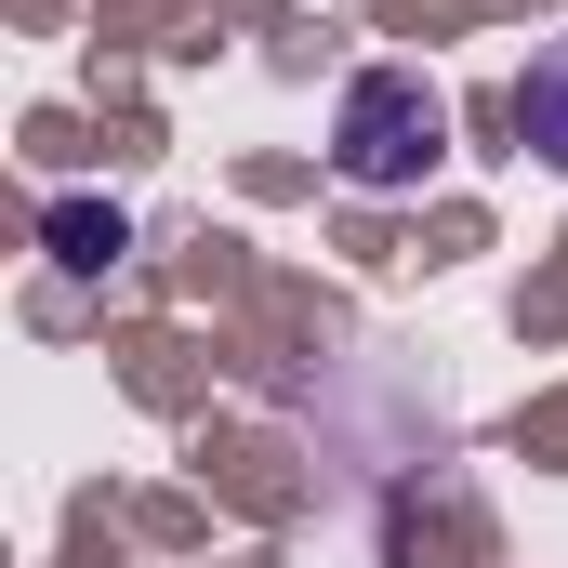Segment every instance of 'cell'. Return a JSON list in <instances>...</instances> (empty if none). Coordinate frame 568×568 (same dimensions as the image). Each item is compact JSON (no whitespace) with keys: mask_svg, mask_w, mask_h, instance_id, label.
<instances>
[{"mask_svg":"<svg viewBox=\"0 0 568 568\" xmlns=\"http://www.w3.org/2000/svg\"><path fill=\"white\" fill-rule=\"evenodd\" d=\"M436 145H449V106H436L424 67H357V80H344V106H331V172H344L357 199L424 185Z\"/></svg>","mask_w":568,"mask_h":568,"instance_id":"1","label":"cell"},{"mask_svg":"<svg viewBox=\"0 0 568 568\" xmlns=\"http://www.w3.org/2000/svg\"><path fill=\"white\" fill-rule=\"evenodd\" d=\"M40 239H53V265H67V278H106V265L133 252V225H120L106 199H53V225H40Z\"/></svg>","mask_w":568,"mask_h":568,"instance_id":"2","label":"cell"},{"mask_svg":"<svg viewBox=\"0 0 568 568\" xmlns=\"http://www.w3.org/2000/svg\"><path fill=\"white\" fill-rule=\"evenodd\" d=\"M516 133H529V145L568 172V40H542V53L516 67Z\"/></svg>","mask_w":568,"mask_h":568,"instance_id":"3","label":"cell"}]
</instances>
